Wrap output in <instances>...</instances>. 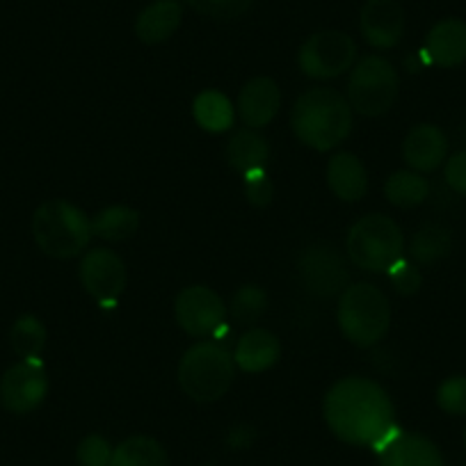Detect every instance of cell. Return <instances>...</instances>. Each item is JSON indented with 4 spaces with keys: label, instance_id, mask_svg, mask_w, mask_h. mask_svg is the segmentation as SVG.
<instances>
[{
    "label": "cell",
    "instance_id": "obj_1",
    "mask_svg": "<svg viewBox=\"0 0 466 466\" xmlns=\"http://www.w3.org/2000/svg\"><path fill=\"white\" fill-rule=\"evenodd\" d=\"M322 414L331 432L350 446L382 452L400 434L391 398L369 378L339 380L327 391Z\"/></svg>",
    "mask_w": 466,
    "mask_h": 466
},
{
    "label": "cell",
    "instance_id": "obj_2",
    "mask_svg": "<svg viewBox=\"0 0 466 466\" xmlns=\"http://www.w3.org/2000/svg\"><path fill=\"white\" fill-rule=\"evenodd\" d=\"M290 127L302 145L316 151L336 149L352 131V107L331 87H313L295 101Z\"/></svg>",
    "mask_w": 466,
    "mask_h": 466
},
{
    "label": "cell",
    "instance_id": "obj_3",
    "mask_svg": "<svg viewBox=\"0 0 466 466\" xmlns=\"http://www.w3.org/2000/svg\"><path fill=\"white\" fill-rule=\"evenodd\" d=\"M178 387L195 402H215L227 396L236 380L233 355L218 340L195 343L178 361Z\"/></svg>",
    "mask_w": 466,
    "mask_h": 466
},
{
    "label": "cell",
    "instance_id": "obj_4",
    "mask_svg": "<svg viewBox=\"0 0 466 466\" xmlns=\"http://www.w3.org/2000/svg\"><path fill=\"white\" fill-rule=\"evenodd\" d=\"M33 238L46 257L74 258L92 238V219L66 199L44 201L33 215Z\"/></svg>",
    "mask_w": 466,
    "mask_h": 466
},
{
    "label": "cell",
    "instance_id": "obj_5",
    "mask_svg": "<svg viewBox=\"0 0 466 466\" xmlns=\"http://www.w3.org/2000/svg\"><path fill=\"white\" fill-rule=\"evenodd\" d=\"M339 327L357 348H373L387 336L391 325V304L382 289L373 284H352L340 293Z\"/></svg>",
    "mask_w": 466,
    "mask_h": 466
},
{
    "label": "cell",
    "instance_id": "obj_6",
    "mask_svg": "<svg viewBox=\"0 0 466 466\" xmlns=\"http://www.w3.org/2000/svg\"><path fill=\"white\" fill-rule=\"evenodd\" d=\"M345 252L360 270L387 272L405 254V236L396 219L370 213L350 227Z\"/></svg>",
    "mask_w": 466,
    "mask_h": 466
},
{
    "label": "cell",
    "instance_id": "obj_7",
    "mask_svg": "<svg viewBox=\"0 0 466 466\" xmlns=\"http://www.w3.org/2000/svg\"><path fill=\"white\" fill-rule=\"evenodd\" d=\"M400 78L396 66L380 56H369L352 69L348 80V103L364 116L387 115L398 101Z\"/></svg>",
    "mask_w": 466,
    "mask_h": 466
},
{
    "label": "cell",
    "instance_id": "obj_8",
    "mask_svg": "<svg viewBox=\"0 0 466 466\" xmlns=\"http://www.w3.org/2000/svg\"><path fill=\"white\" fill-rule=\"evenodd\" d=\"M357 60V44L340 30H320L302 44L298 65L304 76L316 80H329L352 69Z\"/></svg>",
    "mask_w": 466,
    "mask_h": 466
},
{
    "label": "cell",
    "instance_id": "obj_9",
    "mask_svg": "<svg viewBox=\"0 0 466 466\" xmlns=\"http://www.w3.org/2000/svg\"><path fill=\"white\" fill-rule=\"evenodd\" d=\"M298 277L304 290L316 298H334L348 289V268L331 245L316 243L302 249L298 258Z\"/></svg>",
    "mask_w": 466,
    "mask_h": 466
},
{
    "label": "cell",
    "instance_id": "obj_10",
    "mask_svg": "<svg viewBox=\"0 0 466 466\" xmlns=\"http://www.w3.org/2000/svg\"><path fill=\"white\" fill-rule=\"evenodd\" d=\"M48 396V375L42 360L19 361L0 378V402L12 414H30Z\"/></svg>",
    "mask_w": 466,
    "mask_h": 466
},
{
    "label": "cell",
    "instance_id": "obj_11",
    "mask_svg": "<svg viewBox=\"0 0 466 466\" xmlns=\"http://www.w3.org/2000/svg\"><path fill=\"white\" fill-rule=\"evenodd\" d=\"M80 281H83V289L103 307L115 304L127 290V263L112 249H92L80 261Z\"/></svg>",
    "mask_w": 466,
    "mask_h": 466
},
{
    "label": "cell",
    "instance_id": "obj_12",
    "mask_svg": "<svg viewBox=\"0 0 466 466\" xmlns=\"http://www.w3.org/2000/svg\"><path fill=\"white\" fill-rule=\"evenodd\" d=\"M174 316L178 327L190 336H208L224 325L227 307L222 298L208 286H187L177 295L174 302Z\"/></svg>",
    "mask_w": 466,
    "mask_h": 466
},
{
    "label": "cell",
    "instance_id": "obj_13",
    "mask_svg": "<svg viewBox=\"0 0 466 466\" xmlns=\"http://www.w3.org/2000/svg\"><path fill=\"white\" fill-rule=\"evenodd\" d=\"M360 28L373 48H393L405 35V10L398 0H366L360 12Z\"/></svg>",
    "mask_w": 466,
    "mask_h": 466
},
{
    "label": "cell",
    "instance_id": "obj_14",
    "mask_svg": "<svg viewBox=\"0 0 466 466\" xmlns=\"http://www.w3.org/2000/svg\"><path fill=\"white\" fill-rule=\"evenodd\" d=\"M402 158L411 172H434L448 158V137L434 124H419L407 133L402 142Z\"/></svg>",
    "mask_w": 466,
    "mask_h": 466
},
{
    "label": "cell",
    "instance_id": "obj_15",
    "mask_svg": "<svg viewBox=\"0 0 466 466\" xmlns=\"http://www.w3.org/2000/svg\"><path fill=\"white\" fill-rule=\"evenodd\" d=\"M423 56L430 65L452 69L466 62V21L443 19L430 28Z\"/></svg>",
    "mask_w": 466,
    "mask_h": 466
},
{
    "label": "cell",
    "instance_id": "obj_16",
    "mask_svg": "<svg viewBox=\"0 0 466 466\" xmlns=\"http://www.w3.org/2000/svg\"><path fill=\"white\" fill-rule=\"evenodd\" d=\"M281 107V89L272 78H252L238 94V115L248 128H263Z\"/></svg>",
    "mask_w": 466,
    "mask_h": 466
},
{
    "label": "cell",
    "instance_id": "obj_17",
    "mask_svg": "<svg viewBox=\"0 0 466 466\" xmlns=\"http://www.w3.org/2000/svg\"><path fill=\"white\" fill-rule=\"evenodd\" d=\"M281 357V340L272 331L254 327L245 331L233 350V361L245 373H263L272 369Z\"/></svg>",
    "mask_w": 466,
    "mask_h": 466
},
{
    "label": "cell",
    "instance_id": "obj_18",
    "mask_svg": "<svg viewBox=\"0 0 466 466\" xmlns=\"http://www.w3.org/2000/svg\"><path fill=\"white\" fill-rule=\"evenodd\" d=\"M380 466H446V461L428 437L400 432L380 452Z\"/></svg>",
    "mask_w": 466,
    "mask_h": 466
},
{
    "label": "cell",
    "instance_id": "obj_19",
    "mask_svg": "<svg viewBox=\"0 0 466 466\" xmlns=\"http://www.w3.org/2000/svg\"><path fill=\"white\" fill-rule=\"evenodd\" d=\"M327 183L339 199L360 201L369 190V174L355 154L340 151L327 163Z\"/></svg>",
    "mask_w": 466,
    "mask_h": 466
},
{
    "label": "cell",
    "instance_id": "obj_20",
    "mask_svg": "<svg viewBox=\"0 0 466 466\" xmlns=\"http://www.w3.org/2000/svg\"><path fill=\"white\" fill-rule=\"evenodd\" d=\"M183 7L178 0H156L136 19V35L145 44H163L181 28Z\"/></svg>",
    "mask_w": 466,
    "mask_h": 466
},
{
    "label": "cell",
    "instance_id": "obj_21",
    "mask_svg": "<svg viewBox=\"0 0 466 466\" xmlns=\"http://www.w3.org/2000/svg\"><path fill=\"white\" fill-rule=\"evenodd\" d=\"M268 158H270V147L266 137L258 136L254 128H243V131L233 133L227 147L228 167L238 174H249L254 169H266Z\"/></svg>",
    "mask_w": 466,
    "mask_h": 466
},
{
    "label": "cell",
    "instance_id": "obj_22",
    "mask_svg": "<svg viewBox=\"0 0 466 466\" xmlns=\"http://www.w3.org/2000/svg\"><path fill=\"white\" fill-rule=\"evenodd\" d=\"M452 252L451 228L443 224H425L410 243V258L416 266H434Z\"/></svg>",
    "mask_w": 466,
    "mask_h": 466
},
{
    "label": "cell",
    "instance_id": "obj_23",
    "mask_svg": "<svg viewBox=\"0 0 466 466\" xmlns=\"http://www.w3.org/2000/svg\"><path fill=\"white\" fill-rule=\"evenodd\" d=\"M110 466H169V460L160 441L147 434H136L112 451Z\"/></svg>",
    "mask_w": 466,
    "mask_h": 466
},
{
    "label": "cell",
    "instance_id": "obj_24",
    "mask_svg": "<svg viewBox=\"0 0 466 466\" xmlns=\"http://www.w3.org/2000/svg\"><path fill=\"white\" fill-rule=\"evenodd\" d=\"M140 213L131 206H110L92 219V233L107 243H122L140 228Z\"/></svg>",
    "mask_w": 466,
    "mask_h": 466
},
{
    "label": "cell",
    "instance_id": "obj_25",
    "mask_svg": "<svg viewBox=\"0 0 466 466\" xmlns=\"http://www.w3.org/2000/svg\"><path fill=\"white\" fill-rule=\"evenodd\" d=\"M192 115L197 124L208 133H224L233 127L236 112H233L231 101L222 92L206 89L192 103Z\"/></svg>",
    "mask_w": 466,
    "mask_h": 466
},
{
    "label": "cell",
    "instance_id": "obj_26",
    "mask_svg": "<svg viewBox=\"0 0 466 466\" xmlns=\"http://www.w3.org/2000/svg\"><path fill=\"white\" fill-rule=\"evenodd\" d=\"M430 195L428 178L420 177L419 172H396L387 178L384 183V197L389 204L398 206V208H414L420 206Z\"/></svg>",
    "mask_w": 466,
    "mask_h": 466
},
{
    "label": "cell",
    "instance_id": "obj_27",
    "mask_svg": "<svg viewBox=\"0 0 466 466\" xmlns=\"http://www.w3.org/2000/svg\"><path fill=\"white\" fill-rule=\"evenodd\" d=\"M48 331L44 322L37 316H21L19 320L12 325L10 331V343L15 355L21 361L28 360H42V352L46 348Z\"/></svg>",
    "mask_w": 466,
    "mask_h": 466
},
{
    "label": "cell",
    "instance_id": "obj_28",
    "mask_svg": "<svg viewBox=\"0 0 466 466\" xmlns=\"http://www.w3.org/2000/svg\"><path fill=\"white\" fill-rule=\"evenodd\" d=\"M268 295L261 286L245 284L231 298V316L238 325H254L266 313Z\"/></svg>",
    "mask_w": 466,
    "mask_h": 466
},
{
    "label": "cell",
    "instance_id": "obj_29",
    "mask_svg": "<svg viewBox=\"0 0 466 466\" xmlns=\"http://www.w3.org/2000/svg\"><path fill=\"white\" fill-rule=\"evenodd\" d=\"M437 405L451 416H466V375H452L439 384Z\"/></svg>",
    "mask_w": 466,
    "mask_h": 466
},
{
    "label": "cell",
    "instance_id": "obj_30",
    "mask_svg": "<svg viewBox=\"0 0 466 466\" xmlns=\"http://www.w3.org/2000/svg\"><path fill=\"white\" fill-rule=\"evenodd\" d=\"M187 5L201 16H210V19L228 21L236 16L245 15L252 7L254 0H186Z\"/></svg>",
    "mask_w": 466,
    "mask_h": 466
},
{
    "label": "cell",
    "instance_id": "obj_31",
    "mask_svg": "<svg viewBox=\"0 0 466 466\" xmlns=\"http://www.w3.org/2000/svg\"><path fill=\"white\" fill-rule=\"evenodd\" d=\"M387 272H389V281H391V286L396 289V293L400 295H414L419 293L420 286H423V275H420L419 268L414 266V261L398 258Z\"/></svg>",
    "mask_w": 466,
    "mask_h": 466
},
{
    "label": "cell",
    "instance_id": "obj_32",
    "mask_svg": "<svg viewBox=\"0 0 466 466\" xmlns=\"http://www.w3.org/2000/svg\"><path fill=\"white\" fill-rule=\"evenodd\" d=\"M80 466H110L112 446L101 434H87L76 451Z\"/></svg>",
    "mask_w": 466,
    "mask_h": 466
},
{
    "label": "cell",
    "instance_id": "obj_33",
    "mask_svg": "<svg viewBox=\"0 0 466 466\" xmlns=\"http://www.w3.org/2000/svg\"><path fill=\"white\" fill-rule=\"evenodd\" d=\"M245 195L248 201L257 208H266L270 206L272 195H275V186H272L270 177H268L266 169H254V172L245 174Z\"/></svg>",
    "mask_w": 466,
    "mask_h": 466
},
{
    "label": "cell",
    "instance_id": "obj_34",
    "mask_svg": "<svg viewBox=\"0 0 466 466\" xmlns=\"http://www.w3.org/2000/svg\"><path fill=\"white\" fill-rule=\"evenodd\" d=\"M443 178L457 195H466V151H457L446 160Z\"/></svg>",
    "mask_w": 466,
    "mask_h": 466
},
{
    "label": "cell",
    "instance_id": "obj_35",
    "mask_svg": "<svg viewBox=\"0 0 466 466\" xmlns=\"http://www.w3.org/2000/svg\"><path fill=\"white\" fill-rule=\"evenodd\" d=\"M464 448H466V430H464Z\"/></svg>",
    "mask_w": 466,
    "mask_h": 466
}]
</instances>
